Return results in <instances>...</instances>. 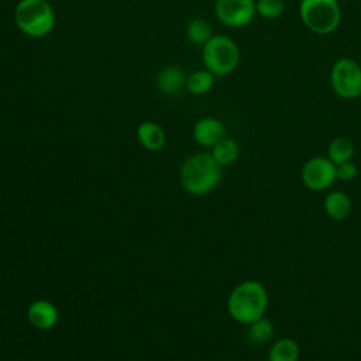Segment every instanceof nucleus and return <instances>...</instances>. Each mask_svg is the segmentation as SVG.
<instances>
[{
    "label": "nucleus",
    "instance_id": "obj_1",
    "mask_svg": "<svg viewBox=\"0 0 361 361\" xmlns=\"http://www.w3.org/2000/svg\"><path fill=\"white\" fill-rule=\"evenodd\" d=\"M221 166L209 152L189 155L179 171L182 188L193 196H203L216 189L221 180Z\"/></svg>",
    "mask_w": 361,
    "mask_h": 361
},
{
    "label": "nucleus",
    "instance_id": "obj_2",
    "mask_svg": "<svg viewBox=\"0 0 361 361\" xmlns=\"http://www.w3.org/2000/svg\"><path fill=\"white\" fill-rule=\"evenodd\" d=\"M268 306V292L258 281L238 283L227 299V312L240 324H251L264 317Z\"/></svg>",
    "mask_w": 361,
    "mask_h": 361
},
{
    "label": "nucleus",
    "instance_id": "obj_3",
    "mask_svg": "<svg viewBox=\"0 0 361 361\" xmlns=\"http://www.w3.org/2000/svg\"><path fill=\"white\" fill-rule=\"evenodd\" d=\"M14 23L23 34L42 38L55 27V11L47 0H18L14 8Z\"/></svg>",
    "mask_w": 361,
    "mask_h": 361
},
{
    "label": "nucleus",
    "instance_id": "obj_4",
    "mask_svg": "<svg viewBox=\"0 0 361 361\" xmlns=\"http://www.w3.org/2000/svg\"><path fill=\"white\" fill-rule=\"evenodd\" d=\"M299 16L303 25L317 35L334 32L341 21L337 0H300Z\"/></svg>",
    "mask_w": 361,
    "mask_h": 361
},
{
    "label": "nucleus",
    "instance_id": "obj_5",
    "mask_svg": "<svg viewBox=\"0 0 361 361\" xmlns=\"http://www.w3.org/2000/svg\"><path fill=\"white\" fill-rule=\"evenodd\" d=\"M202 61L214 76H226L237 69L240 48L227 35H213L202 48Z\"/></svg>",
    "mask_w": 361,
    "mask_h": 361
},
{
    "label": "nucleus",
    "instance_id": "obj_6",
    "mask_svg": "<svg viewBox=\"0 0 361 361\" xmlns=\"http://www.w3.org/2000/svg\"><path fill=\"white\" fill-rule=\"evenodd\" d=\"M333 92L341 99H357L361 96V65L351 58H340L330 71Z\"/></svg>",
    "mask_w": 361,
    "mask_h": 361
},
{
    "label": "nucleus",
    "instance_id": "obj_7",
    "mask_svg": "<svg viewBox=\"0 0 361 361\" xmlns=\"http://www.w3.org/2000/svg\"><path fill=\"white\" fill-rule=\"evenodd\" d=\"M300 179L310 190H326L337 179L336 165L327 157H313L303 164Z\"/></svg>",
    "mask_w": 361,
    "mask_h": 361
},
{
    "label": "nucleus",
    "instance_id": "obj_8",
    "mask_svg": "<svg viewBox=\"0 0 361 361\" xmlns=\"http://www.w3.org/2000/svg\"><path fill=\"white\" fill-rule=\"evenodd\" d=\"M214 14L226 27H245L257 14L255 0H216Z\"/></svg>",
    "mask_w": 361,
    "mask_h": 361
},
{
    "label": "nucleus",
    "instance_id": "obj_9",
    "mask_svg": "<svg viewBox=\"0 0 361 361\" xmlns=\"http://www.w3.org/2000/svg\"><path fill=\"white\" fill-rule=\"evenodd\" d=\"M56 306L47 299L34 300L27 309V320L37 330H49L58 322Z\"/></svg>",
    "mask_w": 361,
    "mask_h": 361
},
{
    "label": "nucleus",
    "instance_id": "obj_10",
    "mask_svg": "<svg viewBox=\"0 0 361 361\" xmlns=\"http://www.w3.org/2000/svg\"><path fill=\"white\" fill-rule=\"evenodd\" d=\"M192 135L199 145L212 148L226 137V127L219 118L203 117L193 126Z\"/></svg>",
    "mask_w": 361,
    "mask_h": 361
},
{
    "label": "nucleus",
    "instance_id": "obj_11",
    "mask_svg": "<svg viewBox=\"0 0 361 361\" xmlns=\"http://www.w3.org/2000/svg\"><path fill=\"white\" fill-rule=\"evenodd\" d=\"M137 141L147 151L157 152L165 147L166 135L164 128L154 121H142L135 130Z\"/></svg>",
    "mask_w": 361,
    "mask_h": 361
},
{
    "label": "nucleus",
    "instance_id": "obj_12",
    "mask_svg": "<svg viewBox=\"0 0 361 361\" xmlns=\"http://www.w3.org/2000/svg\"><path fill=\"white\" fill-rule=\"evenodd\" d=\"M157 87L164 93V94H176L182 90L183 86H186V76L183 71L179 66L169 65L162 68L155 78Z\"/></svg>",
    "mask_w": 361,
    "mask_h": 361
},
{
    "label": "nucleus",
    "instance_id": "obj_13",
    "mask_svg": "<svg viewBox=\"0 0 361 361\" xmlns=\"http://www.w3.org/2000/svg\"><path fill=\"white\" fill-rule=\"evenodd\" d=\"M323 207L330 219L343 221L351 213V200L347 193L341 190H333L324 197Z\"/></svg>",
    "mask_w": 361,
    "mask_h": 361
},
{
    "label": "nucleus",
    "instance_id": "obj_14",
    "mask_svg": "<svg viewBox=\"0 0 361 361\" xmlns=\"http://www.w3.org/2000/svg\"><path fill=\"white\" fill-rule=\"evenodd\" d=\"M299 345L293 338L283 337L276 340L268 353V361H298L299 360Z\"/></svg>",
    "mask_w": 361,
    "mask_h": 361
},
{
    "label": "nucleus",
    "instance_id": "obj_15",
    "mask_svg": "<svg viewBox=\"0 0 361 361\" xmlns=\"http://www.w3.org/2000/svg\"><path fill=\"white\" fill-rule=\"evenodd\" d=\"M212 157L220 166L231 165L240 155V145L235 140L224 137L214 147H212Z\"/></svg>",
    "mask_w": 361,
    "mask_h": 361
},
{
    "label": "nucleus",
    "instance_id": "obj_16",
    "mask_svg": "<svg viewBox=\"0 0 361 361\" xmlns=\"http://www.w3.org/2000/svg\"><path fill=\"white\" fill-rule=\"evenodd\" d=\"M354 155V144L347 137H336L330 141L327 147V158L334 164L340 165L343 162L351 161Z\"/></svg>",
    "mask_w": 361,
    "mask_h": 361
},
{
    "label": "nucleus",
    "instance_id": "obj_17",
    "mask_svg": "<svg viewBox=\"0 0 361 361\" xmlns=\"http://www.w3.org/2000/svg\"><path fill=\"white\" fill-rule=\"evenodd\" d=\"M214 83V75L207 69H199L186 76V89L195 96L206 94Z\"/></svg>",
    "mask_w": 361,
    "mask_h": 361
},
{
    "label": "nucleus",
    "instance_id": "obj_18",
    "mask_svg": "<svg viewBox=\"0 0 361 361\" xmlns=\"http://www.w3.org/2000/svg\"><path fill=\"white\" fill-rule=\"evenodd\" d=\"M186 37L192 44L203 47L213 37V31L206 20L193 18L186 25Z\"/></svg>",
    "mask_w": 361,
    "mask_h": 361
},
{
    "label": "nucleus",
    "instance_id": "obj_19",
    "mask_svg": "<svg viewBox=\"0 0 361 361\" xmlns=\"http://www.w3.org/2000/svg\"><path fill=\"white\" fill-rule=\"evenodd\" d=\"M248 326H250L248 336H250L251 341H254L257 344L267 343L274 336V324L265 317H261Z\"/></svg>",
    "mask_w": 361,
    "mask_h": 361
},
{
    "label": "nucleus",
    "instance_id": "obj_20",
    "mask_svg": "<svg viewBox=\"0 0 361 361\" xmlns=\"http://www.w3.org/2000/svg\"><path fill=\"white\" fill-rule=\"evenodd\" d=\"M285 8L283 0H255V11L262 18L274 20L278 18Z\"/></svg>",
    "mask_w": 361,
    "mask_h": 361
},
{
    "label": "nucleus",
    "instance_id": "obj_21",
    "mask_svg": "<svg viewBox=\"0 0 361 361\" xmlns=\"http://www.w3.org/2000/svg\"><path fill=\"white\" fill-rule=\"evenodd\" d=\"M357 172H358V168L353 161H347L340 165H336V175H337V179L340 180H344V182L353 180L357 176Z\"/></svg>",
    "mask_w": 361,
    "mask_h": 361
}]
</instances>
